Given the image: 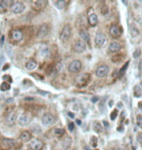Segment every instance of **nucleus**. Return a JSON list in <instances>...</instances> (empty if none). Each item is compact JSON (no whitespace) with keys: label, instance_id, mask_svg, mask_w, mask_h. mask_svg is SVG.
<instances>
[{"label":"nucleus","instance_id":"13","mask_svg":"<svg viewBox=\"0 0 142 150\" xmlns=\"http://www.w3.org/2000/svg\"><path fill=\"white\" fill-rule=\"evenodd\" d=\"M48 2L45 0H37V1H33L32 2V8L36 11H42L46 8Z\"/></svg>","mask_w":142,"mask_h":150},{"label":"nucleus","instance_id":"6","mask_svg":"<svg viewBox=\"0 0 142 150\" xmlns=\"http://www.w3.org/2000/svg\"><path fill=\"white\" fill-rule=\"evenodd\" d=\"M94 43H96V46L100 48L106 43V35L104 34L103 32L98 31L96 34V37H94Z\"/></svg>","mask_w":142,"mask_h":150},{"label":"nucleus","instance_id":"12","mask_svg":"<svg viewBox=\"0 0 142 150\" xmlns=\"http://www.w3.org/2000/svg\"><path fill=\"white\" fill-rule=\"evenodd\" d=\"M30 121H31V115L27 112L23 113L19 117V124L21 126H26V125H28L30 123Z\"/></svg>","mask_w":142,"mask_h":150},{"label":"nucleus","instance_id":"25","mask_svg":"<svg viewBox=\"0 0 142 150\" xmlns=\"http://www.w3.org/2000/svg\"><path fill=\"white\" fill-rule=\"evenodd\" d=\"M130 33H132V37H136V36H138L139 34V30L134 24H132V26H130Z\"/></svg>","mask_w":142,"mask_h":150},{"label":"nucleus","instance_id":"3","mask_svg":"<svg viewBox=\"0 0 142 150\" xmlns=\"http://www.w3.org/2000/svg\"><path fill=\"white\" fill-rule=\"evenodd\" d=\"M82 63L79 60H72L71 63H69V65L67 66L68 71L71 72V73H78V72L81 71L82 69Z\"/></svg>","mask_w":142,"mask_h":150},{"label":"nucleus","instance_id":"22","mask_svg":"<svg viewBox=\"0 0 142 150\" xmlns=\"http://www.w3.org/2000/svg\"><path fill=\"white\" fill-rule=\"evenodd\" d=\"M12 3H13L12 0H2V1H0V8L3 11H6L8 9H10Z\"/></svg>","mask_w":142,"mask_h":150},{"label":"nucleus","instance_id":"38","mask_svg":"<svg viewBox=\"0 0 142 150\" xmlns=\"http://www.w3.org/2000/svg\"><path fill=\"white\" fill-rule=\"evenodd\" d=\"M74 123H69L68 124V129H69V131H70V132H72V131L74 130V128H75V126H74Z\"/></svg>","mask_w":142,"mask_h":150},{"label":"nucleus","instance_id":"21","mask_svg":"<svg viewBox=\"0 0 142 150\" xmlns=\"http://www.w3.org/2000/svg\"><path fill=\"white\" fill-rule=\"evenodd\" d=\"M26 69H28V70H33V69L37 67V62L33 59H30L26 63Z\"/></svg>","mask_w":142,"mask_h":150},{"label":"nucleus","instance_id":"36","mask_svg":"<svg viewBox=\"0 0 142 150\" xmlns=\"http://www.w3.org/2000/svg\"><path fill=\"white\" fill-rule=\"evenodd\" d=\"M141 55V51H140V49H136L134 52H133V58L134 59H137V58H139V56Z\"/></svg>","mask_w":142,"mask_h":150},{"label":"nucleus","instance_id":"28","mask_svg":"<svg viewBox=\"0 0 142 150\" xmlns=\"http://www.w3.org/2000/svg\"><path fill=\"white\" fill-rule=\"evenodd\" d=\"M65 131L63 129H60V128H57V129H55L54 130V134L55 135H57V137H62L63 135H64Z\"/></svg>","mask_w":142,"mask_h":150},{"label":"nucleus","instance_id":"2","mask_svg":"<svg viewBox=\"0 0 142 150\" xmlns=\"http://www.w3.org/2000/svg\"><path fill=\"white\" fill-rule=\"evenodd\" d=\"M71 34H72V27L70 26V24H65L63 26V28L60 32V39L62 42H67V41L70 39L71 37Z\"/></svg>","mask_w":142,"mask_h":150},{"label":"nucleus","instance_id":"5","mask_svg":"<svg viewBox=\"0 0 142 150\" xmlns=\"http://www.w3.org/2000/svg\"><path fill=\"white\" fill-rule=\"evenodd\" d=\"M109 71H110L109 66L107 65H99L98 67L96 68V74L99 78H103V77H106L107 75L109 74Z\"/></svg>","mask_w":142,"mask_h":150},{"label":"nucleus","instance_id":"23","mask_svg":"<svg viewBox=\"0 0 142 150\" xmlns=\"http://www.w3.org/2000/svg\"><path fill=\"white\" fill-rule=\"evenodd\" d=\"M39 54L42 58H47L50 55V50L47 46H42L39 50Z\"/></svg>","mask_w":142,"mask_h":150},{"label":"nucleus","instance_id":"42","mask_svg":"<svg viewBox=\"0 0 142 150\" xmlns=\"http://www.w3.org/2000/svg\"><path fill=\"white\" fill-rule=\"evenodd\" d=\"M85 150H91V149L89 148V147H87V146H86V147H85Z\"/></svg>","mask_w":142,"mask_h":150},{"label":"nucleus","instance_id":"10","mask_svg":"<svg viewBox=\"0 0 142 150\" xmlns=\"http://www.w3.org/2000/svg\"><path fill=\"white\" fill-rule=\"evenodd\" d=\"M55 122V118L52 113H45L42 116V124L44 126H51Z\"/></svg>","mask_w":142,"mask_h":150},{"label":"nucleus","instance_id":"37","mask_svg":"<svg viewBox=\"0 0 142 150\" xmlns=\"http://www.w3.org/2000/svg\"><path fill=\"white\" fill-rule=\"evenodd\" d=\"M137 140L140 145H142V134L141 133H139V134L137 135Z\"/></svg>","mask_w":142,"mask_h":150},{"label":"nucleus","instance_id":"30","mask_svg":"<svg viewBox=\"0 0 142 150\" xmlns=\"http://www.w3.org/2000/svg\"><path fill=\"white\" fill-rule=\"evenodd\" d=\"M10 84L9 83H7V82H3L1 84V86H0V90L1 91H8V90H10Z\"/></svg>","mask_w":142,"mask_h":150},{"label":"nucleus","instance_id":"9","mask_svg":"<svg viewBox=\"0 0 142 150\" xmlns=\"http://www.w3.org/2000/svg\"><path fill=\"white\" fill-rule=\"evenodd\" d=\"M73 49L76 53H84L86 50H87V44H86L83 40L78 39L75 41V43L73 45Z\"/></svg>","mask_w":142,"mask_h":150},{"label":"nucleus","instance_id":"17","mask_svg":"<svg viewBox=\"0 0 142 150\" xmlns=\"http://www.w3.org/2000/svg\"><path fill=\"white\" fill-rule=\"evenodd\" d=\"M79 35L81 37V40H83L85 43H90L91 41V35L87 30L85 29H81L79 31Z\"/></svg>","mask_w":142,"mask_h":150},{"label":"nucleus","instance_id":"34","mask_svg":"<svg viewBox=\"0 0 142 150\" xmlns=\"http://www.w3.org/2000/svg\"><path fill=\"white\" fill-rule=\"evenodd\" d=\"M91 145L94 147V148H96V145H97V138L96 137H93L91 138Z\"/></svg>","mask_w":142,"mask_h":150},{"label":"nucleus","instance_id":"29","mask_svg":"<svg viewBox=\"0 0 142 150\" xmlns=\"http://www.w3.org/2000/svg\"><path fill=\"white\" fill-rule=\"evenodd\" d=\"M100 12H101L102 15H107L108 13V7L105 3H102L101 6H100Z\"/></svg>","mask_w":142,"mask_h":150},{"label":"nucleus","instance_id":"31","mask_svg":"<svg viewBox=\"0 0 142 150\" xmlns=\"http://www.w3.org/2000/svg\"><path fill=\"white\" fill-rule=\"evenodd\" d=\"M111 60H112V62L113 63H118L121 62L122 60H123V56H121V57H119L118 55H114L112 58H111Z\"/></svg>","mask_w":142,"mask_h":150},{"label":"nucleus","instance_id":"8","mask_svg":"<svg viewBox=\"0 0 142 150\" xmlns=\"http://www.w3.org/2000/svg\"><path fill=\"white\" fill-rule=\"evenodd\" d=\"M29 148L31 150H42L44 148V142L39 138H33L29 142Z\"/></svg>","mask_w":142,"mask_h":150},{"label":"nucleus","instance_id":"35","mask_svg":"<svg viewBox=\"0 0 142 150\" xmlns=\"http://www.w3.org/2000/svg\"><path fill=\"white\" fill-rule=\"evenodd\" d=\"M117 115H118V110H117V109L113 110V112H111V114H110L111 120H115L116 117H117Z\"/></svg>","mask_w":142,"mask_h":150},{"label":"nucleus","instance_id":"33","mask_svg":"<svg viewBox=\"0 0 142 150\" xmlns=\"http://www.w3.org/2000/svg\"><path fill=\"white\" fill-rule=\"evenodd\" d=\"M136 124L138 125L139 128L142 129V116L141 115H138L137 118H136Z\"/></svg>","mask_w":142,"mask_h":150},{"label":"nucleus","instance_id":"40","mask_svg":"<svg viewBox=\"0 0 142 150\" xmlns=\"http://www.w3.org/2000/svg\"><path fill=\"white\" fill-rule=\"evenodd\" d=\"M113 105V101H110V102H109V106H112Z\"/></svg>","mask_w":142,"mask_h":150},{"label":"nucleus","instance_id":"14","mask_svg":"<svg viewBox=\"0 0 142 150\" xmlns=\"http://www.w3.org/2000/svg\"><path fill=\"white\" fill-rule=\"evenodd\" d=\"M17 121V113L16 111H10L6 116V123L8 126L12 127L15 125Z\"/></svg>","mask_w":142,"mask_h":150},{"label":"nucleus","instance_id":"15","mask_svg":"<svg viewBox=\"0 0 142 150\" xmlns=\"http://www.w3.org/2000/svg\"><path fill=\"white\" fill-rule=\"evenodd\" d=\"M109 33H110V35L112 36V37L118 38L122 35V30L119 27V26H117V24H112V26H110V28H109Z\"/></svg>","mask_w":142,"mask_h":150},{"label":"nucleus","instance_id":"26","mask_svg":"<svg viewBox=\"0 0 142 150\" xmlns=\"http://www.w3.org/2000/svg\"><path fill=\"white\" fill-rule=\"evenodd\" d=\"M55 7H57V9L62 10V9H64L65 6H66V2L64 1V0H58V1L55 2Z\"/></svg>","mask_w":142,"mask_h":150},{"label":"nucleus","instance_id":"16","mask_svg":"<svg viewBox=\"0 0 142 150\" xmlns=\"http://www.w3.org/2000/svg\"><path fill=\"white\" fill-rule=\"evenodd\" d=\"M122 49V45L119 42H111L109 47H108V52L110 54H115V53H118L119 51H121Z\"/></svg>","mask_w":142,"mask_h":150},{"label":"nucleus","instance_id":"20","mask_svg":"<svg viewBox=\"0 0 142 150\" xmlns=\"http://www.w3.org/2000/svg\"><path fill=\"white\" fill-rule=\"evenodd\" d=\"M2 144H3L5 147H7V148H10V147H13L15 145L16 141H15V140H12V138H2Z\"/></svg>","mask_w":142,"mask_h":150},{"label":"nucleus","instance_id":"4","mask_svg":"<svg viewBox=\"0 0 142 150\" xmlns=\"http://www.w3.org/2000/svg\"><path fill=\"white\" fill-rule=\"evenodd\" d=\"M24 9H26V6L23 2H19V1H16V2H13L12 5L10 7V10L11 12L14 13V14H21L23 13Z\"/></svg>","mask_w":142,"mask_h":150},{"label":"nucleus","instance_id":"24","mask_svg":"<svg viewBox=\"0 0 142 150\" xmlns=\"http://www.w3.org/2000/svg\"><path fill=\"white\" fill-rule=\"evenodd\" d=\"M133 96L135 98H140L142 96V90L138 85H135L134 88H133Z\"/></svg>","mask_w":142,"mask_h":150},{"label":"nucleus","instance_id":"18","mask_svg":"<svg viewBox=\"0 0 142 150\" xmlns=\"http://www.w3.org/2000/svg\"><path fill=\"white\" fill-rule=\"evenodd\" d=\"M89 24H90L91 26H96L97 23H98V18H97V15L94 13H91V15H89Z\"/></svg>","mask_w":142,"mask_h":150},{"label":"nucleus","instance_id":"27","mask_svg":"<svg viewBox=\"0 0 142 150\" xmlns=\"http://www.w3.org/2000/svg\"><path fill=\"white\" fill-rule=\"evenodd\" d=\"M93 129L96 133H101L102 131V126L100 125L99 122H94V126H93Z\"/></svg>","mask_w":142,"mask_h":150},{"label":"nucleus","instance_id":"11","mask_svg":"<svg viewBox=\"0 0 142 150\" xmlns=\"http://www.w3.org/2000/svg\"><path fill=\"white\" fill-rule=\"evenodd\" d=\"M24 38V32L21 29H14L11 32V39L14 42H19Z\"/></svg>","mask_w":142,"mask_h":150},{"label":"nucleus","instance_id":"1","mask_svg":"<svg viewBox=\"0 0 142 150\" xmlns=\"http://www.w3.org/2000/svg\"><path fill=\"white\" fill-rule=\"evenodd\" d=\"M91 80V75L89 73H83L79 75L77 77L76 80H75V85L77 86L78 88H83L86 87L88 85V83L90 82Z\"/></svg>","mask_w":142,"mask_h":150},{"label":"nucleus","instance_id":"39","mask_svg":"<svg viewBox=\"0 0 142 150\" xmlns=\"http://www.w3.org/2000/svg\"><path fill=\"white\" fill-rule=\"evenodd\" d=\"M93 101H94L93 102H96V101H98V98H94V99H93Z\"/></svg>","mask_w":142,"mask_h":150},{"label":"nucleus","instance_id":"7","mask_svg":"<svg viewBox=\"0 0 142 150\" xmlns=\"http://www.w3.org/2000/svg\"><path fill=\"white\" fill-rule=\"evenodd\" d=\"M49 32H50V26L48 24H41L38 29L37 37L39 39H43V38H45L49 34Z\"/></svg>","mask_w":142,"mask_h":150},{"label":"nucleus","instance_id":"32","mask_svg":"<svg viewBox=\"0 0 142 150\" xmlns=\"http://www.w3.org/2000/svg\"><path fill=\"white\" fill-rule=\"evenodd\" d=\"M129 65H130V62H127L126 65H125L123 67H122V69H120V72H119V77H121L122 75H123L125 72H126V69L129 67Z\"/></svg>","mask_w":142,"mask_h":150},{"label":"nucleus","instance_id":"19","mask_svg":"<svg viewBox=\"0 0 142 150\" xmlns=\"http://www.w3.org/2000/svg\"><path fill=\"white\" fill-rule=\"evenodd\" d=\"M19 140L24 141V142H27V141L31 140V134H30V132H28V131L21 132V135H19Z\"/></svg>","mask_w":142,"mask_h":150},{"label":"nucleus","instance_id":"41","mask_svg":"<svg viewBox=\"0 0 142 150\" xmlns=\"http://www.w3.org/2000/svg\"><path fill=\"white\" fill-rule=\"evenodd\" d=\"M139 107H140V108H142V101H140V102H139Z\"/></svg>","mask_w":142,"mask_h":150}]
</instances>
